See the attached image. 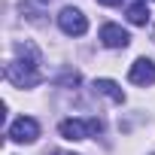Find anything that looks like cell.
<instances>
[{
    "mask_svg": "<svg viewBox=\"0 0 155 155\" xmlns=\"http://www.w3.org/2000/svg\"><path fill=\"white\" fill-rule=\"evenodd\" d=\"M58 131L64 140H88V137L101 134V122L97 119H64L58 125Z\"/></svg>",
    "mask_w": 155,
    "mask_h": 155,
    "instance_id": "6da1fadb",
    "label": "cell"
},
{
    "mask_svg": "<svg viewBox=\"0 0 155 155\" xmlns=\"http://www.w3.org/2000/svg\"><path fill=\"white\" fill-rule=\"evenodd\" d=\"M58 28L67 34V37H82L88 31V18L82 15V9H76V6H64L58 12Z\"/></svg>",
    "mask_w": 155,
    "mask_h": 155,
    "instance_id": "7a4b0ae2",
    "label": "cell"
},
{
    "mask_svg": "<svg viewBox=\"0 0 155 155\" xmlns=\"http://www.w3.org/2000/svg\"><path fill=\"white\" fill-rule=\"evenodd\" d=\"M6 79L15 88H34L40 82V73H37V67H31L25 61H12V64H6Z\"/></svg>",
    "mask_w": 155,
    "mask_h": 155,
    "instance_id": "3957f363",
    "label": "cell"
},
{
    "mask_svg": "<svg viewBox=\"0 0 155 155\" xmlns=\"http://www.w3.org/2000/svg\"><path fill=\"white\" fill-rule=\"evenodd\" d=\"M37 137H40V125L31 116H21V119H15L9 125V140L12 143H34Z\"/></svg>",
    "mask_w": 155,
    "mask_h": 155,
    "instance_id": "277c9868",
    "label": "cell"
},
{
    "mask_svg": "<svg viewBox=\"0 0 155 155\" xmlns=\"http://www.w3.org/2000/svg\"><path fill=\"white\" fill-rule=\"evenodd\" d=\"M128 79L134 82V85H152L155 82V61H149V58H137L134 64H131V73H128Z\"/></svg>",
    "mask_w": 155,
    "mask_h": 155,
    "instance_id": "5b68a950",
    "label": "cell"
},
{
    "mask_svg": "<svg viewBox=\"0 0 155 155\" xmlns=\"http://www.w3.org/2000/svg\"><path fill=\"white\" fill-rule=\"evenodd\" d=\"M101 43H104L107 49H125V46L131 43V34L110 21V25H104V28H101Z\"/></svg>",
    "mask_w": 155,
    "mask_h": 155,
    "instance_id": "8992f818",
    "label": "cell"
},
{
    "mask_svg": "<svg viewBox=\"0 0 155 155\" xmlns=\"http://www.w3.org/2000/svg\"><path fill=\"white\" fill-rule=\"evenodd\" d=\"M94 88H97L101 94H107L113 104H125V91H122L113 79H97V82H94Z\"/></svg>",
    "mask_w": 155,
    "mask_h": 155,
    "instance_id": "52a82bcc",
    "label": "cell"
},
{
    "mask_svg": "<svg viewBox=\"0 0 155 155\" xmlns=\"http://www.w3.org/2000/svg\"><path fill=\"white\" fill-rule=\"evenodd\" d=\"M128 21L131 25H140V28L149 21V9H146L143 0H131V3H128Z\"/></svg>",
    "mask_w": 155,
    "mask_h": 155,
    "instance_id": "ba28073f",
    "label": "cell"
},
{
    "mask_svg": "<svg viewBox=\"0 0 155 155\" xmlns=\"http://www.w3.org/2000/svg\"><path fill=\"white\" fill-rule=\"evenodd\" d=\"M15 55H18L25 64H31V67L40 64V52L34 49V43H15Z\"/></svg>",
    "mask_w": 155,
    "mask_h": 155,
    "instance_id": "9c48e42d",
    "label": "cell"
},
{
    "mask_svg": "<svg viewBox=\"0 0 155 155\" xmlns=\"http://www.w3.org/2000/svg\"><path fill=\"white\" fill-rule=\"evenodd\" d=\"M101 6H116V3H122V0H97Z\"/></svg>",
    "mask_w": 155,
    "mask_h": 155,
    "instance_id": "30bf717a",
    "label": "cell"
},
{
    "mask_svg": "<svg viewBox=\"0 0 155 155\" xmlns=\"http://www.w3.org/2000/svg\"><path fill=\"white\" fill-rule=\"evenodd\" d=\"M152 40H155V34H152Z\"/></svg>",
    "mask_w": 155,
    "mask_h": 155,
    "instance_id": "8fae6325",
    "label": "cell"
}]
</instances>
